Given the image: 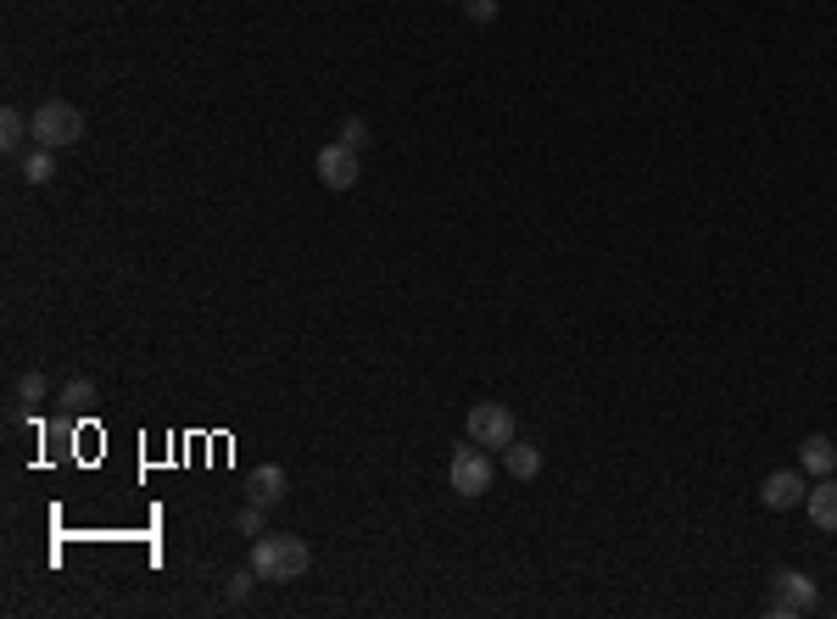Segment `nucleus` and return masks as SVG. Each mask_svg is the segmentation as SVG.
<instances>
[{
    "label": "nucleus",
    "instance_id": "nucleus-19",
    "mask_svg": "<svg viewBox=\"0 0 837 619\" xmlns=\"http://www.w3.org/2000/svg\"><path fill=\"white\" fill-rule=\"evenodd\" d=\"M18 397H23V402H39V397H45V375H39V368H34V375H23Z\"/></svg>",
    "mask_w": 837,
    "mask_h": 619
},
{
    "label": "nucleus",
    "instance_id": "nucleus-7",
    "mask_svg": "<svg viewBox=\"0 0 837 619\" xmlns=\"http://www.w3.org/2000/svg\"><path fill=\"white\" fill-rule=\"evenodd\" d=\"M313 168H319V179H324V191H352V184H357V151H352L346 140L324 146Z\"/></svg>",
    "mask_w": 837,
    "mask_h": 619
},
{
    "label": "nucleus",
    "instance_id": "nucleus-11",
    "mask_svg": "<svg viewBox=\"0 0 837 619\" xmlns=\"http://www.w3.org/2000/svg\"><path fill=\"white\" fill-rule=\"evenodd\" d=\"M503 458H508V474L514 480H536V474H542V452H536L530 442H508Z\"/></svg>",
    "mask_w": 837,
    "mask_h": 619
},
{
    "label": "nucleus",
    "instance_id": "nucleus-18",
    "mask_svg": "<svg viewBox=\"0 0 837 619\" xmlns=\"http://www.w3.org/2000/svg\"><path fill=\"white\" fill-rule=\"evenodd\" d=\"M263 514H268V508H263V503H252V508H241V530H246V536H252V541H257V536H263Z\"/></svg>",
    "mask_w": 837,
    "mask_h": 619
},
{
    "label": "nucleus",
    "instance_id": "nucleus-15",
    "mask_svg": "<svg viewBox=\"0 0 837 619\" xmlns=\"http://www.w3.org/2000/svg\"><path fill=\"white\" fill-rule=\"evenodd\" d=\"M341 140L357 151V146H369V123L364 117H341Z\"/></svg>",
    "mask_w": 837,
    "mask_h": 619
},
{
    "label": "nucleus",
    "instance_id": "nucleus-13",
    "mask_svg": "<svg viewBox=\"0 0 837 619\" xmlns=\"http://www.w3.org/2000/svg\"><path fill=\"white\" fill-rule=\"evenodd\" d=\"M23 179L28 184H50L56 179V151L50 146H28L23 151Z\"/></svg>",
    "mask_w": 837,
    "mask_h": 619
},
{
    "label": "nucleus",
    "instance_id": "nucleus-2",
    "mask_svg": "<svg viewBox=\"0 0 837 619\" xmlns=\"http://www.w3.org/2000/svg\"><path fill=\"white\" fill-rule=\"evenodd\" d=\"M28 129H34V146L62 151V146H79L84 140V112L68 106V101H45V106H34Z\"/></svg>",
    "mask_w": 837,
    "mask_h": 619
},
{
    "label": "nucleus",
    "instance_id": "nucleus-4",
    "mask_svg": "<svg viewBox=\"0 0 837 619\" xmlns=\"http://www.w3.org/2000/svg\"><path fill=\"white\" fill-rule=\"evenodd\" d=\"M815 603H821V592H815V581L804 570L776 575V592H770V614L776 619H804V614H815Z\"/></svg>",
    "mask_w": 837,
    "mask_h": 619
},
{
    "label": "nucleus",
    "instance_id": "nucleus-10",
    "mask_svg": "<svg viewBox=\"0 0 837 619\" xmlns=\"http://www.w3.org/2000/svg\"><path fill=\"white\" fill-rule=\"evenodd\" d=\"M799 463H804V474H837V442L832 436H804V447H799Z\"/></svg>",
    "mask_w": 837,
    "mask_h": 619
},
{
    "label": "nucleus",
    "instance_id": "nucleus-3",
    "mask_svg": "<svg viewBox=\"0 0 837 619\" xmlns=\"http://www.w3.org/2000/svg\"><path fill=\"white\" fill-rule=\"evenodd\" d=\"M463 429H469V442L486 447V452H492V447L503 452L508 442H519V424H514V413H508L503 402H474L469 419H463Z\"/></svg>",
    "mask_w": 837,
    "mask_h": 619
},
{
    "label": "nucleus",
    "instance_id": "nucleus-5",
    "mask_svg": "<svg viewBox=\"0 0 837 619\" xmlns=\"http://www.w3.org/2000/svg\"><path fill=\"white\" fill-rule=\"evenodd\" d=\"M447 480H452V491L458 497H481V491H492V458H486V447H458L452 452V463H447Z\"/></svg>",
    "mask_w": 837,
    "mask_h": 619
},
{
    "label": "nucleus",
    "instance_id": "nucleus-12",
    "mask_svg": "<svg viewBox=\"0 0 837 619\" xmlns=\"http://www.w3.org/2000/svg\"><path fill=\"white\" fill-rule=\"evenodd\" d=\"M34 140V129H28V117L18 112V106H7V112H0V146H7V151H23Z\"/></svg>",
    "mask_w": 837,
    "mask_h": 619
},
{
    "label": "nucleus",
    "instance_id": "nucleus-9",
    "mask_svg": "<svg viewBox=\"0 0 837 619\" xmlns=\"http://www.w3.org/2000/svg\"><path fill=\"white\" fill-rule=\"evenodd\" d=\"M285 491H290V480H285L279 463H257V469H252V503L279 508V503H285Z\"/></svg>",
    "mask_w": 837,
    "mask_h": 619
},
{
    "label": "nucleus",
    "instance_id": "nucleus-17",
    "mask_svg": "<svg viewBox=\"0 0 837 619\" xmlns=\"http://www.w3.org/2000/svg\"><path fill=\"white\" fill-rule=\"evenodd\" d=\"M252 581H257V570H252V564H246V570H234V575H229V597L241 603V597L252 592Z\"/></svg>",
    "mask_w": 837,
    "mask_h": 619
},
{
    "label": "nucleus",
    "instance_id": "nucleus-6",
    "mask_svg": "<svg viewBox=\"0 0 837 619\" xmlns=\"http://www.w3.org/2000/svg\"><path fill=\"white\" fill-rule=\"evenodd\" d=\"M804 497H810V485H804V474H799V469H776V474H765V485H759V503H765V508H776V514L799 508Z\"/></svg>",
    "mask_w": 837,
    "mask_h": 619
},
{
    "label": "nucleus",
    "instance_id": "nucleus-8",
    "mask_svg": "<svg viewBox=\"0 0 837 619\" xmlns=\"http://www.w3.org/2000/svg\"><path fill=\"white\" fill-rule=\"evenodd\" d=\"M804 508H810V525L815 530L837 536V474H821V485L804 497Z\"/></svg>",
    "mask_w": 837,
    "mask_h": 619
},
{
    "label": "nucleus",
    "instance_id": "nucleus-16",
    "mask_svg": "<svg viewBox=\"0 0 837 619\" xmlns=\"http://www.w3.org/2000/svg\"><path fill=\"white\" fill-rule=\"evenodd\" d=\"M463 18L469 23H492L497 18V0H463Z\"/></svg>",
    "mask_w": 837,
    "mask_h": 619
},
{
    "label": "nucleus",
    "instance_id": "nucleus-1",
    "mask_svg": "<svg viewBox=\"0 0 837 619\" xmlns=\"http://www.w3.org/2000/svg\"><path fill=\"white\" fill-rule=\"evenodd\" d=\"M308 564H313V552H308L302 536H257L252 541V570H257V581H274V586L302 581Z\"/></svg>",
    "mask_w": 837,
    "mask_h": 619
},
{
    "label": "nucleus",
    "instance_id": "nucleus-14",
    "mask_svg": "<svg viewBox=\"0 0 837 619\" xmlns=\"http://www.w3.org/2000/svg\"><path fill=\"white\" fill-rule=\"evenodd\" d=\"M62 402H68L73 413H79V408H90V402H95V380L73 375V380H68V391H62Z\"/></svg>",
    "mask_w": 837,
    "mask_h": 619
}]
</instances>
